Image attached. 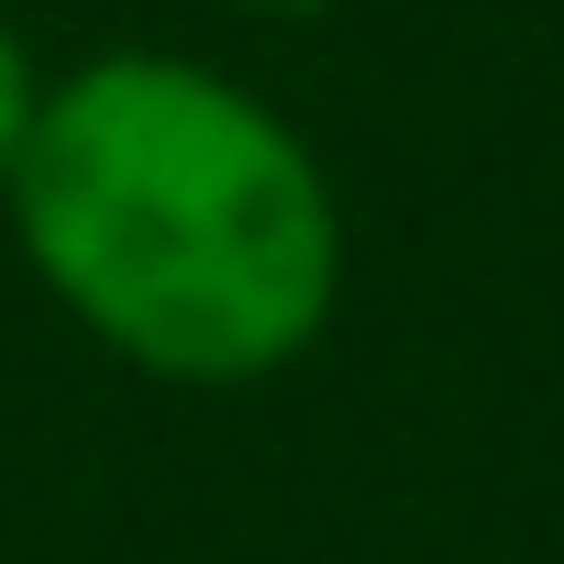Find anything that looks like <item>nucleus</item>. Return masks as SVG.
<instances>
[{"label": "nucleus", "instance_id": "1", "mask_svg": "<svg viewBox=\"0 0 564 564\" xmlns=\"http://www.w3.org/2000/svg\"><path fill=\"white\" fill-rule=\"evenodd\" d=\"M34 289L155 388H265L344 311V188L254 78L188 45L45 67L0 188Z\"/></svg>", "mask_w": 564, "mask_h": 564}, {"label": "nucleus", "instance_id": "2", "mask_svg": "<svg viewBox=\"0 0 564 564\" xmlns=\"http://www.w3.org/2000/svg\"><path fill=\"white\" fill-rule=\"evenodd\" d=\"M34 100H45V67H34L23 23L0 12V188H12V155H23V133H34Z\"/></svg>", "mask_w": 564, "mask_h": 564}]
</instances>
